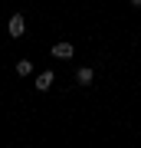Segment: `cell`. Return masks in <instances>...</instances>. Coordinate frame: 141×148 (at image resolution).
Segmentation results:
<instances>
[{
    "instance_id": "6da1fadb",
    "label": "cell",
    "mask_w": 141,
    "mask_h": 148,
    "mask_svg": "<svg viewBox=\"0 0 141 148\" xmlns=\"http://www.w3.org/2000/svg\"><path fill=\"white\" fill-rule=\"evenodd\" d=\"M7 30H10V36H13V40H20L23 33H26V16H23V13H13V16H10V23H7Z\"/></svg>"
},
{
    "instance_id": "7a4b0ae2",
    "label": "cell",
    "mask_w": 141,
    "mask_h": 148,
    "mask_svg": "<svg viewBox=\"0 0 141 148\" xmlns=\"http://www.w3.org/2000/svg\"><path fill=\"white\" fill-rule=\"evenodd\" d=\"M52 79H56V73H52V69H43V73L36 76V92H49L52 89Z\"/></svg>"
},
{
    "instance_id": "3957f363",
    "label": "cell",
    "mask_w": 141,
    "mask_h": 148,
    "mask_svg": "<svg viewBox=\"0 0 141 148\" xmlns=\"http://www.w3.org/2000/svg\"><path fill=\"white\" fill-rule=\"evenodd\" d=\"M49 53L56 56V59H72V53H76V46H72V43H66V40H63V43H56V46H52Z\"/></svg>"
},
{
    "instance_id": "277c9868",
    "label": "cell",
    "mask_w": 141,
    "mask_h": 148,
    "mask_svg": "<svg viewBox=\"0 0 141 148\" xmlns=\"http://www.w3.org/2000/svg\"><path fill=\"white\" fill-rule=\"evenodd\" d=\"M92 79H95V73L89 66H82V69H76V82L79 86H92Z\"/></svg>"
},
{
    "instance_id": "5b68a950",
    "label": "cell",
    "mask_w": 141,
    "mask_h": 148,
    "mask_svg": "<svg viewBox=\"0 0 141 148\" xmlns=\"http://www.w3.org/2000/svg\"><path fill=\"white\" fill-rule=\"evenodd\" d=\"M33 73V63L30 59H20V63H16V76H30Z\"/></svg>"
},
{
    "instance_id": "8992f818",
    "label": "cell",
    "mask_w": 141,
    "mask_h": 148,
    "mask_svg": "<svg viewBox=\"0 0 141 148\" xmlns=\"http://www.w3.org/2000/svg\"><path fill=\"white\" fill-rule=\"evenodd\" d=\"M131 7H141V0H131Z\"/></svg>"
}]
</instances>
